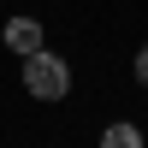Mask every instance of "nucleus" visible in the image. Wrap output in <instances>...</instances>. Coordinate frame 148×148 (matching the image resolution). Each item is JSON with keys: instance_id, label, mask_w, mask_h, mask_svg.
Masks as SVG:
<instances>
[{"instance_id": "f257e3e1", "label": "nucleus", "mask_w": 148, "mask_h": 148, "mask_svg": "<svg viewBox=\"0 0 148 148\" xmlns=\"http://www.w3.org/2000/svg\"><path fill=\"white\" fill-rule=\"evenodd\" d=\"M24 89L36 95V101H59V95L71 89V71L59 53H47V47H36V53H24Z\"/></svg>"}, {"instance_id": "f03ea898", "label": "nucleus", "mask_w": 148, "mask_h": 148, "mask_svg": "<svg viewBox=\"0 0 148 148\" xmlns=\"http://www.w3.org/2000/svg\"><path fill=\"white\" fill-rule=\"evenodd\" d=\"M6 47H12V53H36V47H42V24H36V18H12L6 24Z\"/></svg>"}, {"instance_id": "7ed1b4c3", "label": "nucleus", "mask_w": 148, "mask_h": 148, "mask_svg": "<svg viewBox=\"0 0 148 148\" xmlns=\"http://www.w3.org/2000/svg\"><path fill=\"white\" fill-rule=\"evenodd\" d=\"M101 148H142V130L136 125H107L101 130Z\"/></svg>"}, {"instance_id": "20e7f679", "label": "nucleus", "mask_w": 148, "mask_h": 148, "mask_svg": "<svg viewBox=\"0 0 148 148\" xmlns=\"http://www.w3.org/2000/svg\"><path fill=\"white\" fill-rule=\"evenodd\" d=\"M136 83H148V47L136 53Z\"/></svg>"}]
</instances>
